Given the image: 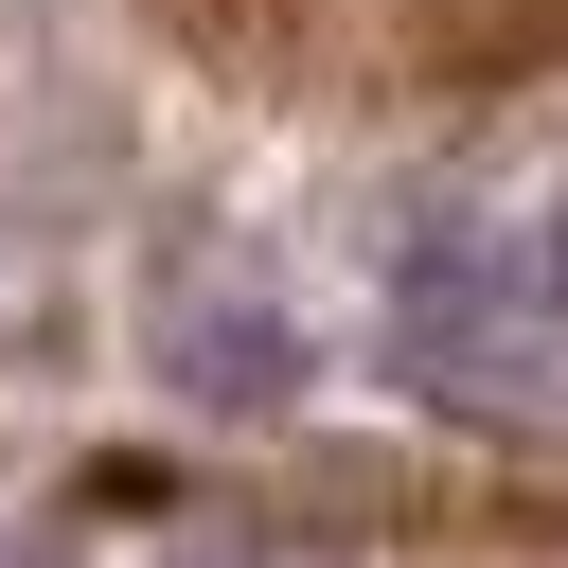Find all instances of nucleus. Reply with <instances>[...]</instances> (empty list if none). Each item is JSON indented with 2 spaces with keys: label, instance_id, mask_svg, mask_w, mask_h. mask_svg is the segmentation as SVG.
Wrapping results in <instances>:
<instances>
[{
  "label": "nucleus",
  "instance_id": "obj_1",
  "mask_svg": "<svg viewBox=\"0 0 568 568\" xmlns=\"http://www.w3.org/2000/svg\"><path fill=\"white\" fill-rule=\"evenodd\" d=\"M550 355H568V213H444L408 248V373L515 408L550 390Z\"/></svg>",
  "mask_w": 568,
  "mask_h": 568
},
{
  "label": "nucleus",
  "instance_id": "obj_2",
  "mask_svg": "<svg viewBox=\"0 0 568 568\" xmlns=\"http://www.w3.org/2000/svg\"><path fill=\"white\" fill-rule=\"evenodd\" d=\"M178 390H248V408H284V390H302V337H284L266 302H195V320H178Z\"/></svg>",
  "mask_w": 568,
  "mask_h": 568
},
{
  "label": "nucleus",
  "instance_id": "obj_3",
  "mask_svg": "<svg viewBox=\"0 0 568 568\" xmlns=\"http://www.w3.org/2000/svg\"><path fill=\"white\" fill-rule=\"evenodd\" d=\"M195 568H320V550H195Z\"/></svg>",
  "mask_w": 568,
  "mask_h": 568
}]
</instances>
